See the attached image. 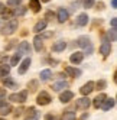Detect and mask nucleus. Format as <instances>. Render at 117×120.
Wrapping results in <instances>:
<instances>
[{
    "label": "nucleus",
    "mask_w": 117,
    "mask_h": 120,
    "mask_svg": "<svg viewBox=\"0 0 117 120\" xmlns=\"http://www.w3.org/2000/svg\"><path fill=\"white\" fill-rule=\"evenodd\" d=\"M77 44H78V46H81L82 49H84L87 54L93 52V44H91V41H90L88 36H80L77 39Z\"/></svg>",
    "instance_id": "1"
},
{
    "label": "nucleus",
    "mask_w": 117,
    "mask_h": 120,
    "mask_svg": "<svg viewBox=\"0 0 117 120\" xmlns=\"http://www.w3.org/2000/svg\"><path fill=\"white\" fill-rule=\"evenodd\" d=\"M16 30H18V20L16 19H12L9 20L2 29V33L3 35H12V33H15Z\"/></svg>",
    "instance_id": "2"
},
{
    "label": "nucleus",
    "mask_w": 117,
    "mask_h": 120,
    "mask_svg": "<svg viewBox=\"0 0 117 120\" xmlns=\"http://www.w3.org/2000/svg\"><path fill=\"white\" fill-rule=\"evenodd\" d=\"M9 98H10L12 101H15V103H23V101H26V98H28V91L23 90V91H20V93L10 94Z\"/></svg>",
    "instance_id": "3"
},
{
    "label": "nucleus",
    "mask_w": 117,
    "mask_h": 120,
    "mask_svg": "<svg viewBox=\"0 0 117 120\" xmlns=\"http://www.w3.org/2000/svg\"><path fill=\"white\" fill-rule=\"evenodd\" d=\"M51 96L46 93V91H40L39 94H38V98H36V103L39 106H46V104H49L51 103Z\"/></svg>",
    "instance_id": "4"
},
{
    "label": "nucleus",
    "mask_w": 117,
    "mask_h": 120,
    "mask_svg": "<svg viewBox=\"0 0 117 120\" xmlns=\"http://www.w3.org/2000/svg\"><path fill=\"white\" fill-rule=\"evenodd\" d=\"M100 52L103 54V56H108L111 52V45H110V41H108L107 38L103 39V44L101 46H100Z\"/></svg>",
    "instance_id": "5"
},
{
    "label": "nucleus",
    "mask_w": 117,
    "mask_h": 120,
    "mask_svg": "<svg viewBox=\"0 0 117 120\" xmlns=\"http://www.w3.org/2000/svg\"><path fill=\"white\" fill-rule=\"evenodd\" d=\"M94 82L93 81H88L87 84H84V85H82V87L80 88V93L82 94V96H88V94L90 93H93V90H94Z\"/></svg>",
    "instance_id": "6"
},
{
    "label": "nucleus",
    "mask_w": 117,
    "mask_h": 120,
    "mask_svg": "<svg viewBox=\"0 0 117 120\" xmlns=\"http://www.w3.org/2000/svg\"><path fill=\"white\" fill-rule=\"evenodd\" d=\"M90 104H91V101H90L88 97H82V98L77 100V107L81 109V110H87L90 107Z\"/></svg>",
    "instance_id": "7"
},
{
    "label": "nucleus",
    "mask_w": 117,
    "mask_h": 120,
    "mask_svg": "<svg viewBox=\"0 0 117 120\" xmlns=\"http://www.w3.org/2000/svg\"><path fill=\"white\" fill-rule=\"evenodd\" d=\"M82 59H84V52H74L71 56H69V61L72 64H81Z\"/></svg>",
    "instance_id": "8"
},
{
    "label": "nucleus",
    "mask_w": 117,
    "mask_h": 120,
    "mask_svg": "<svg viewBox=\"0 0 117 120\" xmlns=\"http://www.w3.org/2000/svg\"><path fill=\"white\" fill-rule=\"evenodd\" d=\"M68 16H69L68 10H65L64 7H61V9L58 10V22H59V23L66 22V20H68Z\"/></svg>",
    "instance_id": "9"
},
{
    "label": "nucleus",
    "mask_w": 117,
    "mask_h": 120,
    "mask_svg": "<svg viewBox=\"0 0 117 120\" xmlns=\"http://www.w3.org/2000/svg\"><path fill=\"white\" fill-rule=\"evenodd\" d=\"M88 20H90V18H88L87 13H81V15L77 16V25L78 26H85L88 23Z\"/></svg>",
    "instance_id": "10"
},
{
    "label": "nucleus",
    "mask_w": 117,
    "mask_h": 120,
    "mask_svg": "<svg viewBox=\"0 0 117 120\" xmlns=\"http://www.w3.org/2000/svg\"><path fill=\"white\" fill-rule=\"evenodd\" d=\"M29 67H30V58H25L23 61H22V64H20V67H19V74H25L28 70H29Z\"/></svg>",
    "instance_id": "11"
},
{
    "label": "nucleus",
    "mask_w": 117,
    "mask_h": 120,
    "mask_svg": "<svg viewBox=\"0 0 117 120\" xmlns=\"http://www.w3.org/2000/svg\"><path fill=\"white\" fill-rule=\"evenodd\" d=\"M18 52H19V54H30L29 42H20L19 46H18Z\"/></svg>",
    "instance_id": "12"
},
{
    "label": "nucleus",
    "mask_w": 117,
    "mask_h": 120,
    "mask_svg": "<svg viewBox=\"0 0 117 120\" xmlns=\"http://www.w3.org/2000/svg\"><path fill=\"white\" fill-rule=\"evenodd\" d=\"M65 48H66L65 41H56L55 44L52 45V51H54V52H61V51H64Z\"/></svg>",
    "instance_id": "13"
},
{
    "label": "nucleus",
    "mask_w": 117,
    "mask_h": 120,
    "mask_svg": "<svg viewBox=\"0 0 117 120\" xmlns=\"http://www.w3.org/2000/svg\"><path fill=\"white\" fill-rule=\"evenodd\" d=\"M72 98H74V93L72 91H64V93H61V96H59V100L62 103H68Z\"/></svg>",
    "instance_id": "14"
},
{
    "label": "nucleus",
    "mask_w": 117,
    "mask_h": 120,
    "mask_svg": "<svg viewBox=\"0 0 117 120\" xmlns=\"http://www.w3.org/2000/svg\"><path fill=\"white\" fill-rule=\"evenodd\" d=\"M114 98H106L104 100V103H103V104H101V109L104 110V111H108V110H110V109H113L114 107Z\"/></svg>",
    "instance_id": "15"
},
{
    "label": "nucleus",
    "mask_w": 117,
    "mask_h": 120,
    "mask_svg": "<svg viewBox=\"0 0 117 120\" xmlns=\"http://www.w3.org/2000/svg\"><path fill=\"white\" fill-rule=\"evenodd\" d=\"M64 88H68V82L66 81H58V82L52 84V90H55V91H61Z\"/></svg>",
    "instance_id": "16"
},
{
    "label": "nucleus",
    "mask_w": 117,
    "mask_h": 120,
    "mask_svg": "<svg viewBox=\"0 0 117 120\" xmlns=\"http://www.w3.org/2000/svg\"><path fill=\"white\" fill-rule=\"evenodd\" d=\"M107 98V96L106 94H100V96H97L95 98H94V101H93V104H94V107H101V104L104 103V100Z\"/></svg>",
    "instance_id": "17"
},
{
    "label": "nucleus",
    "mask_w": 117,
    "mask_h": 120,
    "mask_svg": "<svg viewBox=\"0 0 117 120\" xmlns=\"http://www.w3.org/2000/svg\"><path fill=\"white\" fill-rule=\"evenodd\" d=\"M29 7L32 9L33 13H38L40 10V2H39V0H30V2H29Z\"/></svg>",
    "instance_id": "18"
},
{
    "label": "nucleus",
    "mask_w": 117,
    "mask_h": 120,
    "mask_svg": "<svg viewBox=\"0 0 117 120\" xmlns=\"http://www.w3.org/2000/svg\"><path fill=\"white\" fill-rule=\"evenodd\" d=\"M46 25H48V20H39L36 25H35V26H33V30H35V32H42L45 28H46Z\"/></svg>",
    "instance_id": "19"
},
{
    "label": "nucleus",
    "mask_w": 117,
    "mask_h": 120,
    "mask_svg": "<svg viewBox=\"0 0 117 120\" xmlns=\"http://www.w3.org/2000/svg\"><path fill=\"white\" fill-rule=\"evenodd\" d=\"M12 106L10 104H6V103H0V114H9L12 111Z\"/></svg>",
    "instance_id": "20"
},
{
    "label": "nucleus",
    "mask_w": 117,
    "mask_h": 120,
    "mask_svg": "<svg viewBox=\"0 0 117 120\" xmlns=\"http://www.w3.org/2000/svg\"><path fill=\"white\" fill-rule=\"evenodd\" d=\"M33 45H35V49H36L38 52H39V51L44 48V44H42V38H40V36H35V39H33Z\"/></svg>",
    "instance_id": "21"
},
{
    "label": "nucleus",
    "mask_w": 117,
    "mask_h": 120,
    "mask_svg": "<svg viewBox=\"0 0 117 120\" xmlns=\"http://www.w3.org/2000/svg\"><path fill=\"white\" fill-rule=\"evenodd\" d=\"M65 71H66V74H69L71 77H80V75H81V71H80V70H77V68L66 67V68H65Z\"/></svg>",
    "instance_id": "22"
},
{
    "label": "nucleus",
    "mask_w": 117,
    "mask_h": 120,
    "mask_svg": "<svg viewBox=\"0 0 117 120\" xmlns=\"http://www.w3.org/2000/svg\"><path fill=\"white\" fill-rule=\"evenodd\" d=\"M51 75H52V72H51V70H44V71H40V81H48L49 78H51Z\"/></svg>",
    "instance_id": "23"
},
{
    "label": "nucleus",
    "mask_w": 117,
    "mask_h": 120,
    "mask_svg": "<svg viewBox=\"0 0 117 120\" xmlns=\"http://www.w3.org/2000/svg\"><path fill=\"white\" fill-rule=\"evenodd\" d=\"M3 84L6 85V88H15L16 87V82L10 78V77H6V78L3 80Z\"/></svg>",
    "instance_id": "24"
},
{
    "label": "nucleus",
    "mask_w": 117,
    "mask_h": 120,
    "mask_svg": "<svg viewBox=\"0 0 117 120\" xmlns=\"http://www.w3.org/2000/svg\"><path fill=\"white\" fill-rule=\"evenodd\" d=\"M10 72V67L9 65H0V77H6Z\"/></svg>",
    "instance_id": "25"
},
{
    "label": "nucleus",
    "mask_w": 117,
    "mask_h": 120,
    "mask_svg": "<svg viewBox=\"0 0 117 120\" xmlns=\"http://www.w3.org/2000/svg\"><path fill=\"white\" fill-rule=\"evenodd\" d=\"M20 58H22V54H15L13 56H12V59H10V65H18L19 64V61H20Z\"/></svg>",
    "instance_id": "26"
},
{
    "label": "nucleus",
    "mask_w": 117,
    "mask_h": 120,
    "mask_svg": "<svg viewBox=\"0 0 117 120\" xmlns=\"http://www.w3.org/2000/svg\"><path fill=\"white\" fill-rule=\"evenodd\" d=\"M62 120H77V117H75V113L68 111V113H65V114L62 116Z\"/></svg>",
    "instance_id": "27"
},
{
    "label": "nucleus",
    "mask_w": 117,
    "mask_h": 120,
    "mask_svg": "<svg viewBox=\"0 0 117 120\" xmlns=\"http://www.w3.org/2000/svg\"><path fill=\"white\" fill-rule=\"evenodd\" d=\"M22 3V0H7V6L9 7H18Z\"/></svg>",
    "instance_id": "28"
},
{
    "label": "nucleus",
    "mask_w": 117,
    "mask_h": 120,
    "mask_svg": "<svg viewBox=\"0 0 117 120\" xmlns=\"http://www.w3.org/2000/svg\"><path fill=\"white\" fill-rule=\"evenodd\" d=\"M95 3V0H84V7L85 9H90V7H93Z\"/></svg>",
    "instance_id": "29"
},
{
    "label": "nucleus",
    "mask_w": 117,
    "mask_h": 120,
    "mask_svg": "<svg viewBox=\"0 0 117 120\" xmlns=\"http://www.w3.org/2000/svg\"><path fill=\"white\" fill-rule=\"evenodd\" d=\"M25 12H26V7H19V9H16V16H22V15H25Z\"/></svg>",
    "instance_id": "30"
},
{
    "label": "nucleus",
    "mask_w": 117,
    "mask_h": 120,
    "mask_svg": "<svg viewBox=\"0 0 117 120\" xmlns=\"http://www.w3.org/2000/svg\"><path fill=\"white\" fill-rule=\"evenodd\" d=\"M36 85H38V81H30V82H29L30 91H35V90H36Z\"/></svg>",
    "instance_id": "31"
},
{
    "label": "nucleus",
    "mask_w": 117,
    "mask_h": 120,
    "mask_svg": "<svg viewBox=\"0 0 117 120\" xmlns=\"http://www.w3.org/2000/svg\"><path fill=\"white\" fill-rule=\"evenodd\" d=\"M108 36H110L111 41H116V29H111L110 32H108Z\"/></svg>",
    "instance_id": "32"
},
{
    "label": "nucleus",
    "mask_w": 117,
    "mask_h": 120,
    "mask_svg": "<svg viewBox=\"0 0 117 120\" xmlns=\"http://www.w3.org/2000/svg\"><path fill=\"white\" fill-rule=\"evenodd\" d=\"M97 87H98V88H104V87H106V81H104V80L98 81V82H97Z\"/></svg>",
    "instance_id": "33"
},
{
    "label": "nucleus",
    "mask_w": 117,
    "mask_h": 120,
    "mask_svg": "<svg viewBox=\"0 0 117 120\" xmlns=\"http://www.w3.org/2000/svg\"><path fill=\"white\" fill-rule=\"evenodd\" d=\"M4 12H6V6L3 3H0V15H3Z\"/></svg>",
    "instance_id": "34"
},
{
    "label": "nucleus",
    "mask_w": 117,
    "mask_h": 120,
    "mask_svg": "<svg viewBox=\"0 0 117 120\" xmlns=\"http://www.w3.org/2000/svg\"><path fill=\"white\" fill-rule=\"evenodd\" d=\"M45 120H56V117L52 116V114H46V116H45Z\"/></svg>",
    "instance_id": "35"
},
{
    "label": "nucleus",
    "mask_w": 117,
    "mask_h": 120,
    "mask_svg": "<svg viewBox=\"0 0 117 120\" xmlns=\"http://www.w3.org/2000/svg\"><path fill=\"white\" fill-rule=\"evenodd\" d=\"M111 26H113V29H116V26H117V19L116 18L111 19Z\"/></svg>",
    "instance_id": "36"
},
{
    "label": "nucleus",
    "mask_w": 117,
    "mask_h": 120,
    "mask_svg": "<svg viewBox=\"0 0 117 120\" xmlns=\"http://www.w3.org/2000/svg\"><path fill=\"white\" fill-rule=\"evenodd\" d=\"M111 7L113 9H117V0H111Z\"/></svg>",
    "instance_id": "37"
},
{
    "label": "nucleus",
    "mask_w": 117,
    "mask_h": 120,
    "mask_svg": "<svg viewBox=\"0 0 117 120\" xmlns=\"http://www.w3.org/2000/svg\"><path fill=\"white\" fill-rule=\"evenodd\" d=\"M87 117H88V114H82V117H81V120H85Z\"/></svg>",
    "instance_id": "38"
},
{
    "label": "nucleus",
    "mask_w": 117,
    "mask_h": 120,
    "mask_svg": "<svg viewBox=\"0 0 117 120\" xmlns=\"http://www.w3.org/2000/svg\"><path fill=\"white\" fill-rule=\"evenodd\" d=\"M39 2H44V3H46V2H51V0H39Z\"/></svg>",
    "instance_id": "39"
},
{
    "label": "nucleus",
    "mask_w": 117,
    "mask_h": 120,
    "mask_svg": "<svg viewBox=\"0 0 117 120\" xmlns=\"http://www.w3.org/2000/svg\"><path fill=\"white\" fill-rule=\"evenodd\" d=\"M0 120H4V119H0Z\"/></svg>",
    "instance_id": "40"
}]
</instances>
